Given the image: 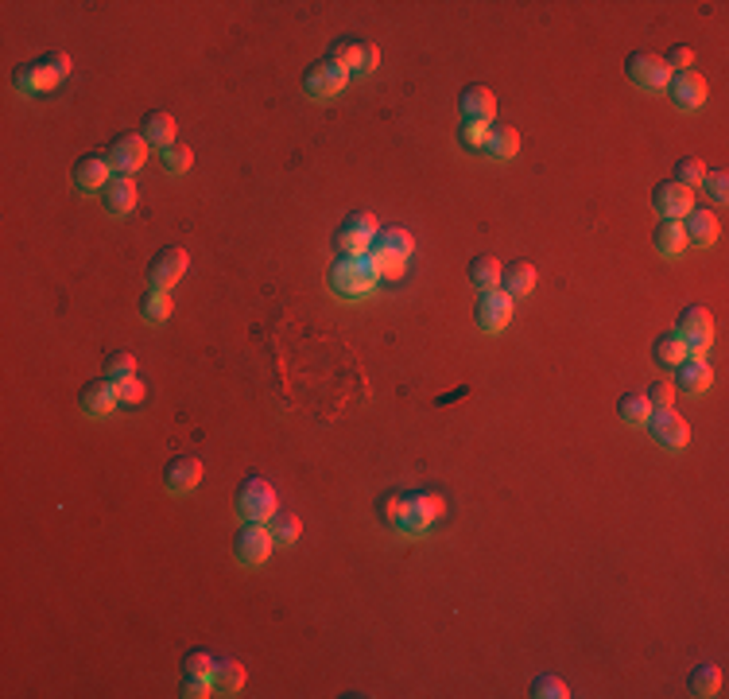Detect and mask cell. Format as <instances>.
<instances>
[{
	"label": "cell",
	"instance_id": "1",
	"mask_svg": "<svg viewBox=\"0 0 729 699\" xmlns=\"http://www.w3.org/2000/svg\"><path fill=\"white\" fill-rule=\"evenodd\" d=\"M376 280H381V276H376L369 253H338L330 260V268H326V284L338 291L342 299L369 296V291L376 288Z\"/></svg>",
	"mask_w": 729,
	"mask_h": 699
},
{
	"label": "cell",
	"instance_id": "2",
	"mask_svg": "<svg viewBox=\"0 0 729 699\" xmlns=\"http://www.w3.org/2000/svg\"><path fill=\"white\" fill-rule=\"evenodd\" d=\"M66 75H70V55L47 51L43 58H35V63L16 66V78L12 82H16V90H24V94H43V90H55Z\"/></svg>",
	"mask_w": 729,
	"mask_h": 699
},
{
	"label": "cell",
	"instance_id": "3",
	"mask_svg": "<svg viewBox=\"0 0 729 699\" xmlns=\"http://www.w3.org/2000/svg\"><path fill=\"white\" fill-rule=\"evenodd\" d=\"M275 505H280V498H275V490H272V482H265V478H245L241 482V490H237V517L241 521H268L272 513H275Z\"/></svg>",
	"mask_w": 729,
	"mask_h": 699
},
{
	"label": "cell",
	"instance_id": "4",
	"mask_svg": "<svg viewBox=\"0 0 729 699\" xmlns=\"http://www.w3.org/2000/svg\"><path fill=\"white\" fill-rule=\"evenodd\" d=\"M373 241H376V218L369 210H349L338 226V238H334L338 253H369Z\"/></svg>",
	"mask_w": 729,
	"mask_h": 699
},
{
	"label": "cell",
	"instance_id": "5",
	"mask_svg": "<svg viewBox=\"0 0 729 699\" xmlns=\"http://www.w3.org/2000/svg\"><path fill=\"white\" fill-rule=\"evenodd\" d=\"M675 330L683 334V342H687L691 358H706V350L714 346V315H710L706 308H698V303L683 308Z\"/></svg>",
	"mask_w": 729,
	"mask_h": 699
},
{
	"label": "cell",
	"instance_id": "6",
	"mask_svg": "<svg viewBox=\"0 0 729 699\" xmlns=\"http://www.w3.org/2000/svg\"><path fill=\"white\" fill-rule=\"evenodd\" d=\"M345 82H349V70H342L338 63H330V58H318V63H311L307 70H303V90H307L311 97H318V101L342 94Z\"/></svg>",
	"mask_w": 729,
	"mask_h": 699
},
{
	"label": "cell",
	"instance_id": "7",
	"mask_svg": "<svg viewBox=\"0 0 729 699\" xmlns=\"http://www.w3.org/2000/svg\"><path fill=\"white\" fill-rule=\"evenodd\" d=\"M624 75H629L640 90H667V78H672V70H667L664 55L655 51H633L629 63H624Z\"/></svg>",
	"mask_w": 729,
	"mask_h": 699
},
{
	"label": "cell",
	"instance_id": "8",
	"mask_svg": "<svg viewBox=\"0 0 729 699\" xmlns=\"http://www.w3.org/2000/svg\"><path fill=\"white\" fill-rule=\"evenodd\" d=\"M474 319H477V330H485V334L504 330L508 319H513V296H508L504 288L481 291V299H477V308H474Z\"/></svg>",
	"mask_w": 729,
	"mask_h": 699
},
{
	"label": "cell",
	"instance_id": "9",
	"mask_svg": "<svg viewBox=\"0 0 729 699\" xmlns=\"http://www.w3.org/2000/svg\"><path fill=\"white\" fill-rule=\"evenodd\" d=\"M648 431L664 451H683L691 443V428H687V420H683L675 408H655L652 420H648Z\"/></svg>",
	"mask_w": 729,
	"mask_h": 699
},
{
	"label": "cell",
	"instance_id": "10",
	"mask_svg": "<svg viewBox=\"0 0 729 699\" xmlns=\"http://www.w3.org/2000/svg\"><path fill=\"white\" fill-rule=\"evenodd\" d=\"M268 552H272V532L256 521H245L237 529V536H233V556L249 567H260L268 560Z\"/></svg>",
	"mask_w": 729,
	"mask_h": 699
},
{
	"label": "cell",
	"instance_id": "11",
	"mask_svg": "<svg viewBox=\"0 0 729 699\" xmlns=\"http://www.w3.org/2000/svg\"><path fill=\"white\" fill-rule=\"evenodd\" d=\"M144 159H148V140H144V133H116L113 137V144H109L113 175H133L144 167Z\"/></svg>",
	"mask_w": 729,
	"mask_h": 699
},
{
	"label": "cell",
	"instance_id": "12",
	"mask_svg": "<svg viewBox=\"0 0 729 699\" xmlns=\"http://www.w3.org/2000/svg\"><path fill=\"white\" fill-rule=\"evenodd\" d=\"M186 265H191V253L183 249V245H164L155 257H152V268H148V284L152 288H175L179 284V276L186 272Z\"/></svg>",
	"mask_w": 729,
	"mask_h": 699
},
{
	"label": "cell",
	"instance_id": "13",
	"mask_svg": "<svg viewBox=\"0 0 729 699\" xmlns=\"http://www.w3.org/2000/svg\"><path fill=\"white\" fill-rule=\"evenodd\" d=\"M652 202H655V210H660V218H675V222H683V218H687V214L694 210V195H691V187H683V183H675V179L655 183Z\"/></svg>",
	"mask_w": 729,
	"mask_h": 699
},
{
	"label": "cell",
	"instance_id": "14",
	"mask_svg": "<svg viewBox=\"0 0 729 699\" xmlns=\"http://www.w3.org/2000/svg\"><path fill=\"white\" fill-rule=\"evenodd\" d=\"M443 513V498L439 493H427V490H407V517H404V532L407 536H419L427 524Z\"/></svg>",
	"mask_w": 729,
	"mask_h": 699
},
{
	"label": "cell",
	"instance_id": "15",
	"mask_svg": "<svg viewBox=\"0 0 729 699\" xmlns=\"http://www.w3.org/2000/svg\"><path fill=\"white\" fill-rule=\"evenodd\" d=\"M667 94H672V101L679 109H698L706 101V94H710V86H706V78L698 75V70H675L672 78H667Z\"/></svg>",
	"mask_w": 729,
	"mask_h": 699
},
{
	"label": "cell",
	"instance_id": "16",
	"mask_svg": "<svg viewBox=\"0 0 729 699\" xmlns=\"http://www.w3.org/2000/svg\"><path fill=\"white\" fill-rule=\"evenodd\" d=\"M78 404H82V412H85V416H94V420L109 416L113 408H116V381H109V377L85 381L82 392H78Z\"/></svg>",
	"mask_w": 729,
	"mask_h": 699
},
{
	"label": "cell",
	"instance_id": "17",
	"mask_svg": "<svg viewBox=\"0 0 729 699\" xmlns=\"http://www.w3.org/2000/svg\"><path fill=\"white\" fill-rule=\"evenodd\" d=\"M202 482V459L198 455H175L164 466V486L171 493H191Z\"/></svg>",
	"mask_w": 729,
	"mask_h": 699
},
{
	"label": "cell",
	"instance_id": "18",
	"mask_svg": "<svg viewBox=\"0 0 729 699\" xmlns=\"http://www.w3.org/2000/svg\"><path fill=\"white\" fill-rule=\"evenodd\" d=\"M458 109L465 121H485L493 125V116H497V94L489 90V86H465L458 94Z\"/></svg>",
	"mask_w": 729,
	"mask_h": 699
},
{
	"label": "cell",
	"instance_id": "19",
	"mask_svg": "<svg viewBox=\"0 0 729 699\" xmlns=\"http://www.w3.org/2000/svg\"><path fill=\"white\" fill-rule=\"evenodd\" d=\"M109 179H113L109 156L90 152V156H82L78 164H75V187H78V191H105Z\"/></svg>",
	"mask_w": 729,
	"mask_h": 699
},
{
	"label": "cell",
	"instance_id": "20",
	"mask_svg": "<svg viewBox=\"0 0 729 699\" xmlns=\"http://www.w3.org/2000/svg\"><path fill=\"white\" fill-rule=\"evenodd\" d=\"M683 229H687V241L691 245H698V249H710V245L718 241V233H722V222H718V214H714V210L694 207L687 218H683Z\"/></svg>",
	"mask_w": 729,
	"mask_h": 699
},
{
	"label": "cell",
	"instance_id": "21",
	"mask_svg": "<svg viewBox=\"0 0 729 699\" xmlns=\"http://www.w3.org/2000/svg\"><path fill=\"white\" fill-rule=\"evenodd\" d=\"M101 202H105V210L113 218H125L128 210L136 207V183H133V175H113V179L105 183V191H101Z\"/></svg>",
	"mask_w": 729,
	"mask_h": 699
},
{
	"label": "cell",
	"instance_id": "22",
	"mask_svg": "<svg viewBox=\"0 0 729 699\" xmlns=\"http://www.w3.org/2000/svg\"><path fill=\"white\" fill-rule=\"evenodd\" d=\"M675 385L687 392V397H703L714 385V370L706 366V358H687L683 366H675Z\"/></svg>",
	"mask_w": 729,
	"mask_h": 699
},
{
	"label": "cell",
	"instance_id": "23",
	"mask_svg": "<svg viewBox=\"0 0 729 699\" xmlns=\"http://www.w3.org/2000/svg\"><path fill=\"white\" fill-rule=\"evenodd\" d=\"M652 354H655V361H660L664 370H675V366H683V361L691 358V350H687V342H683V334L672 327V330H664L660 339H655Z\"/></svg>",
	"mask_w": 729,
	"mask_h": 699
},
{
	"label": "cell",
	"instance_id": "24",
	"mask_svg": "<svg viewBox=\"0 0 729 699\" xmlns=\"http://www.w3.org/2000/svg\"><path fill=\"white\" fill-rule=\"evenodd\" d=\"M501 288L508 291V296H532L535 291V265H528V260H513V265L501 268Z\"/></svg>",
	"mask_w": 729,
	"mask_h": 699
},
{
	"label": "cell",
	"instance_id": "25",
	"mask_svg": "<svg viewBox=\"0 0 729 699\" xmlns=\"http://www.w3.org/2000/svg\"><path fill=\"white\" fill-rule=\"evenodd\" d=\"M144 140L159 144V148H171V144H175V116L167 109L144 113Z\"/></svg>",
	"mask_w": 729,
	"mask_h": 699
},
{
	"label": "cell",
	"instance_id": "26",
	"mask_svg": "<svg viewBox=\"0 0 729 699\" xmlns=\"http://www.w3.org/2000/svg\"><path fill=\"white\" fill-rule=\"evenodd\" d=\"M655 249L664 257H679L687 249V229H683V222H675V218H660V226H655Z\"/></svg>",
	"mask_w": 729,
	"mask_h": 699
},
{
	"label": "cell",
	"instance_id": "27",
	"mask_svg": "<svg viewBox=\"0 0 729 699\" xmlns=\"http://www.w3.org/2000/svg\"><path fill=\"white\" fill-rule=\"evenodd\" d=\"M245 680H249V673H245L241 661H217V668H214V692L217 695H237L245 688Z\"/></svg>",
	"mask_w": 729,
	"mask_h": 699
},
{
	"label": "cell",
	"instance_id": "28",
	"mask_svg": "<svg viewBox=\"0 0 729 699\" xmlns=\"http://www.w3.org/2000/svg\"><path fill=\"white\" fill-rule=\"evenodd\" d=\"M687 688H691V695H722V664L703 661L687 676Z\"/></svg>",
	"mask_w": 729,
	"mask_h": 699
},
{
	"label": "cell",
	"instance_id": "29",
	"mask_svg": "<svg viewBox=\"0 0 729 699\" xmlns=\"http://www.w3.org/2000/svg\"><path fill=\"white\" fill-rule=\"evenodd\" d=\"M617 412H621V420H624L629 428H644L648 420H652L655 408L648 404L644 392H624V397L617 400Z\"/></svg>",
	"mask_w": 729,
	"mask_h": 699
},
{
	"label": "cell",
	"instance_id": "30",
	"mask_svg": "<svg viewBox=\"0 0 729 699\" xmlns=\"http://www.w3.org/2000/svg\"><path fill=\"white\" fill-rule=\"evenodd\" d=\"M485 152H489L493 159H513V156L520 152V133H516L513 125H493V128H489Z\"/></svg>",
	"mask_w": 729,
	"mask_h": 699
},
{
	"label": "cell",
	"instance_id": "31",
	"mask_svg": "<svg viewBox=\"0 0 729 699\" xmlns=\"http://www.w3.org/2000/svg\"><path fill=\"white\" fill-rule=\"evenodd\" d=\"M326 58H330V63H338L342 70H361V39H354V35L334 39Z\"/></svg>",
	"mask_w": 729,
	"mask_h": 699
},
{
	"label": "cell",
	"instance_id": "32",
	"mask_svg": "<svg viewBox=\"0 0 729 699\" xmlns=\"http://www.w3.org/2000/svg\"><path fill=\"white\" fill-rule=\"evenodd\" d=\"M140 315L148 319V323H167V315H171V296L164 288H148L140 296Z\"/></svg>",
	"mask_w": 729,
	"mask_h": 699
},
{
	"label": "cell",
	"instance_id": "33",
	"mask_svg": "<svg viewBox=\"0 0 729 699\" xmlns=\"http://www.w3.org/2000/svg\"><path fill=\"white\" fill-rule=\"evenodd\" d=\"M268 532H272V544H280V548L295 544V536H299V517H295V513H284V509H275V513L268 517Z\"/></svg>",
	"mask_w": 729,
	"mask_h": 699
},
{
	"label": "cell",
	"instance_id": "34",
	"mask_svg": "<svg viewBox=\"0 0 729 699\" xmlns=\"http://www.w3.org/2000/svg\"><path fill=\"white\" fill-rule=\"evenodd\" d=\"M501 260L497 257H474V265H470V280L481 288V291H489V288H501Z\"/></svg>",
	"mask_w": 729,
	"mask_h": 699
},
{
	"label": "cell",
	"instance_id": "35",
	"mask_svg": "<svg viewBox=\"0 0 729 699\" xmlns=\"http://www.w3.org/2000/svg\"><path fill=\"white\" fill-rule=\"evenodd\" d=\"M373 245H381V249H392V253H400V257H412V249H415L412 233H407L404 226H384V229H376V241H373Z\"/></svg>",
	"mask_w": 729,
	"mask_h": 699
},
{
	"label": "cell",
	"instance_id": "36",
	"mask_svg": "<svg viewBox=\"0 0 729 699\" xmlns=\"http://www.w3.org/2000/svg\"><path fill=\"white\" fill-rule=\"evenodd\" d=\"M369 260H373L376 276H388V280H396V276H404V265H407V257L392 253V249H381V245H373V249H369Z\"/></svg>",
	"mask_w": 729,
	"mask_h": 699
},
{
	"label": "cell",
	"instance_id": "37",
	"mask_svg": "<svg viewBox=\"0 0 729 699\" xmlns=\"http://www.w3.org/2000/svg\"><path fill=\"white\" fill-rule=\"evenodd\" d=\"M703 175H706V159H698V156H683L679 164H675V175H672V179L683 183V187H691V191H694V187L703 183Z\"/></svg>",
	"mask_w": 729,
	"mask_h": 699
},
{
	"label": "cell",
	"instance_id": "38",
	"mask_svg": "<svg viewBox=\"0 0 729 699\" xmlns=\"http://www.w3.org/2000/svg\"><path fill=\"white\" fill-rule=\"evenodd\" d=\"M105 377L109 381H125V377H136V358L128 350H113L105 358Z\"/></svg>",
	"mask_w": 729,
	"mask_h": 699
},
{
	"label": "cell",
	"instance_id": "39",
	"mask_svg": "<svg viewBox=\"0 0 729 699\" xmlns=\"http://www.w3.org/2000/svg\"><path fill=\"white\" fill-rule=\"evenodd\" d=\"M532 695H535V699H566V695H571V688H566L563 676L544 673V676L532 680Z\"/></svg>",
	"mask_w": 729,
	"mask_h": 699
},
{
	"label": "cell",
	"instance_id": "40",
	"mask_svg": "<svg viewBox=\"0 0 729 699\" xmlns=\"http://www.w3.org/2000/svg\"><path fill=\"white\" fill-rule=\"evenodd\" d=\"M195 164V152L186 148V144H171V148H164V171L167 175H186Z\"/></svg>",
	"mask_w": 729,
	"mask_h": 699
},
{
	"label": "cell",
	"instance_id": "41",
	"mask_svg": "<svg viewBox=\"0 0 729 699\" xmlns=\"http://www.w3.org/2000/svg\"><path fill=\"white\" fill-rule=\"evenodd\" d=\"M381 517L388 529H400L404 532V517H407V493H388L381 501Z\"/></svg>",
	"mask_w": 729,
	"mask_h": 699
},
{
	"label": "cell",
	"instance_id": "42",
	"mask_svg": "<svg viewBox=\"0 0 729 699\" xmlns=\"http://www.w3.org/2000/svg\"><path fill=\"white\" fill-rule=\"evenodd\" d=\"M214 668H217V657H210L206 649H191V653H186V661H183V673H186V676H206V680H214Z\"/></svg>",
	"mask_w": 729,
	"mask_h": 699
},
{
	"label": "cell",
	"instance_id": "43",
	"mask_svg": "<svg viewBox=\"0 0 729 699\" xmlns=\"http://www.w3.org/2000/svg\"><path fill=\"white\" fill-rule=\"evenodd\" d=\"M489 128H493V125H485V121H465V125H462V133H458V140L465 144V148H474V152H485V144H489Z\"/></svg>",
	"mask_w": 729,
	"mask_h": 699
},
{
	"label": "cell",
	"instance_id": "44",
	"mask_svg": "<svg viewBox=\"0 0 729 699\" xmlns=\"http://www.w3.org/2000/svg\"><path fill=\"white\" fill-rule=\"evenodd\" d=\"M703 187H706V195L714 202H725L729 198V175H725V167H706Z\"/></svg>",
	"mask_w": 729,
	"mask_h": 699
},
{
	"label": "cell",
	"instance_id": "45",
	"mask_svg": "<svg viewBox=\"0 0 729 699\" xmlns=\"http://www.w3.org/2000/svg\"><path fill=\"white\" fill-rule=\"evenodd\" d=\"M116 400L121 404H140L144 400V385L136 377H125V381H116Z\"/></svg>",
	"mask_w": 729,
	"mask_h": 699
},
{
	"label": "cell",
	"instance_id": "46",
	"mask_svg": "<svg viewBox=\"0 0 729 699\" xmlns=\"http://www.w3.org/2000/svg\"><path fill=\"white\" fill-rule=\"evenodd\" d=\"M644 397H648L652 408H672V404H675V389L667 385V381H655V385L644 392Z\"/></svg>",
	"mask_w": 729,
	"mask_h": 699
},
{
	"label": "cell",
	"instance_id": "47",
	"mask_svg": "<svg viewBox=\"0 0 729 699\" xmlns=\"http://www.w3.org/2000/svg\"><path fill=\"white\" fill-rule=\"evenodd\" d=\"M210 688H214V680H206V676H186V673H183V695H186V699L210 695Z\"/></svg>",
	"mask_w": 729,
	"mask_h": 699
},
{
	"label": "cell",
	"instance_id": "48",
	"mask_svg": "<svg viewBox=\"0 0 729 699\" xmlns=\"http://www.w3.org/2000/svg\"><path fill=\"white\" fill-rule=\"evenodd\" d=\"M664 63H667V70H691L694 51H691V47H672V51H667Z\"/></svg>",
	"mask_w": 729,
	"mask_h": 699
},
{
	"label": "cell",
	"instance_id": "49",
	"mask_svg": "<svg viewBox=\"0 0 729 699\" xmlns=\"http://www.w3.org/2000/svg\"><path fill=\"white\" fill-rule=\"evenodd\" d=\"M376 63H381V51H376V43L361 39V75H373Z\"/></svg>",
	"mask_w": 729,
	"mask_h": 699
}]
</instances>
